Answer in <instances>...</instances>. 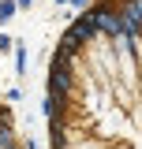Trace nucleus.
<instances>
[{"label": "nucleus", "instance_id": "nucleus-1", "mask_svg": "<svg viewBox=\"0 0 142 149\" xmlns=\"http://www.w3.org/2000/svg\"><path fill=\"white\" fill-rule=\"evenodd\" d=\"M15 8H19V0H0V26L15 15Z\"/></svg>", "mask_w": 142, "mask_h": 149}, {"label": "nucleus", "instance_id": "nucleus-2", "mask_svg": "<svg viewBox=\"0 0 142 149\" xmlns=\"http://www.w3.org/2000/svg\"><path fill=\"white\" fill-rule=\"evenodd\" d=\"M8 49H11V37H8V34H0V52H8Z\"/></svg>", "mask_w": 142, "mask_h": 149}, {"label": "nucleus", "instance_id": "nucleus-3", "mask_svg": "<svg viewBox=\"0 0 142 149\" xmlns=\"http://www.w3.org/2000/svg\"><path fill=\"white\" fill-rule=\"evenodd\" d=\"M30 4H34V0H19V8H30Z\"/></svg>", "mask_w": 142, "mask_h": 149}]
</instances>
